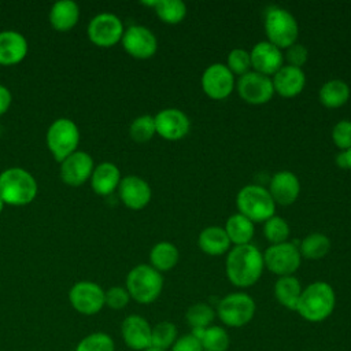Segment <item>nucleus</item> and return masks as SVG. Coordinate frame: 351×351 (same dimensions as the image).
Segmentation results:
<instances>
[{
	"instance_id": "obj_25",
	"label": "nucleus",
	"mask_w": 351,
	"mask_h": 351,
	"mask_svg": "<svg viewBox=\"0 0 351 351\" xmlns=\"http://www.w3.org/2000/svg\"><path fill=\"white\" fill-rule=\"evenodd\" d=\"M48 18L56 32H69L80 19V7L71 0H59L52 4Z\"/></svg>"
},
{
	"instance_id": "obj_4",
	"label": "nucleus",
	"mask_w": 351,
	"mask_h": 351,
	"mask_svg": "<svg viewBox=\"0 0 351 351\" xmlns=\"http://www.w3.org/2000/svg\"><path fill=\"white\" fill-rule=\"evenodd\" d=\"M125 288L134 302L151 304L163 291V276L151 265L141 263L128 273Z\"/></svg>"
},
{
	"instance_id": "obj_45",
	"label": "nucleus",
	"mask_w": 351,
	"mask_h": 351,
	"mask_svg": "<svg viewBox=\"0 0 351 351\" xmlns=\"http://www.w3.org/2000/svg\"><path fill=\"white\" fill-rule=\"evenodd\" d=\"M346 159H347V169L351 170V148L346 151Z\"/></svg>"
},
{
	"instance_id": "obj_9",
	"label": "nucleus",
	"mask_w": 351,
	"mask_h": 351,
	"mask_svg": "<svg viewBox=\"0 0 351 351\" xmlns=\"http://www.w3.org/2000/svg\"><path fill=\"white\" fill-rule=\"evenodd\" d=\"M262 254L265 267L277 277L293 276L302 263L299 247L291 241L269 245Z\"/></svg>"
},
{
	"instance_id": "obj_26",
	"label": "nucleus",
	"mask_w": 351,
	"mask_h": 351,
	"mask_svg": "<svg viewBox=\"0 0 351 351\" xmlns=\"http://www.w3.org/2000/svg\"><path fill=\"white\" fill-rule=\"evenodd\" d=\"M351 96L348 84L343 80L333 78L324 82L318 90V100L326 108L343 107Z\"/></svg>"
},
{
	"instance_id": "obj_6",
	"label": "nucleus",
	"mask_w": 351,
	"mask_h": 351,
	"mask_svg": "<svg viewBox=\"0 0 351 351\" xmlns=\"http://www.w3.org/2000/svg\"><path fill=\"white\" fill-rule=\"evenodd\" d=\"M237 213L243 214L254 223H263L276 214V203L267 188L259 184L244 185L236 196Z\"/></svg>"
},
{
	"instance_id": "obj_30",
	"label": "nucleus",
	"mask_w": 351,
	"mask_h": 351,
	"mask_svg": "<svg viewBox=\"0 0 351 351\" xmlns=\"http://www.w3.org/2000/svg\"><path fill=\"white\" fill-rule=\"evenodd\" d=\"M191 333L199 339L203 351H226L230 346L228 330L219 325H210L204 329H192Z\"/></svg>"
},
{
	"instance_id": "obj_2",
	"label": "nucleus",
	"mask_w": 351,
	"mask_h": 351,
	"mask_svg": "<svg viewBox=\"0 0 351 351\" xmlns=\"http://www.w3.org/2000/svg\"><path fill=\"white\" fill-rule=\"evenodd\" d=\"M336 307V293L326 281H314L303 288L296 313L307 322H322L332 315Z\"/></svg>"
},
{
	"instance_id": "obj_14",
	"label": "nucleus",
	"mask_w": 351,
	"mask_h": 351,
	"mask_svg": "<svg viewBox=\"0 0 351 351\" xmlns=\"http://www.w3.org/2000/svg\"><path fill=\"white\" fill-rule=\"evenodd\" d=\"M121 44L128 55L140 60L152 58L158 51L156 36L141 25H132L125 29Z\"/></svg>"
},
{
	"instance_id": "obj_1",
	"label": "nucleus",
	"mask_w": 351,
	"mask_h": 351,
	"mask_svg": "<svg viewBox=\"0 0 351 351\" xmlns=\"http://www.w3.org/2000/svg\"><path fill=\"white\" fill-rule=\"evenodd\" d=\"M265 269L263 254L256 245H233L225 259V274L232 285L250 288L262 277Z\"/></svg>"
},
{
	"instance_id": "obj_19",
	"label": "nucleus",
	"mask_w": 351,
	"mask_h": 351,
	"mask_svg": "<svg viewBox=\"0 0 351 351\" xmlns=\"http://www.w3.org/2000/svg\"><path fill=\"white\" fill-rule=\"evenodd\" d=\"M300 188V181L293 171L280 170L271 176L267 191L276 206H291L298 200Z\"/></svg>"
},
{
	"instance_id": "obj_17",
	"label": "nucleus",
	"mask_w": 351,
	"mask_h": 351,
	"mask_svg": "<svg viewBox=\"0 0 351 351\" xmlns=\"http://www.w3.org/2000/svg\"><path fill=\"white\" fill-rule=\"evenodd\" d=\"M251 70L273 77L284 66V53L267 40L256 43L251 51Z\"/></svg>"
},
{
	"instance_id": "obj_21",
	"label": "nucleus",
	"mask_w": 351,
	"mask_h": 351,
	"mask_svg": "<svg viewBox=\"0 0 351 351\" xmlns=\"http://www.w3.org/2000/svg\"><path fill=\"white\" fill-rule=\"evenodd\" d=\"M274 93L284 99H292L302 93L306 86V74L303 69L284 64L271 77Z\"/></svg>"
},
{
	"instance_id": "obj_43",
	"label": "nucleus",
	"mask_w": 351,
	"mask_h": 351,
	"mask_svg": "<svg viewBox=\"0 0 351 351\" xmlns=\"http://www.w3.org/2000/svg\"><path fill=\"white\" fill-rule=\"evenodd\" d=\"M11 101H12V95L10 89L0 84V117L8 111Z\"/></svg>"
},
{
	"instance_id": "obj_16",
	"label": "nucleus",
	"mask_w": 351,
	"mask_h": 351,
	"mask_svg": "<svg viewBox=\"0 0 351 351\" xmlns=\"http://www.w3.org/2000/svg\"><path fill=\"white\" fill-rule=\"evenodd\" d=\"M95 163L92 156L85 151H75L60 162V178L69 186H80L90 180Z\"/></svg>"
},
{
	"instance_id": "obj_18",
	"label": "nucleus",
	"mask_w": 351,
	"mask_h": 351,
	"mask_svg": "<svg viewBox=\"0 0 351 351\" xmlns=\"http://www.w3.org/2000/svg\"><path fill=\"white\" fill-rule=\"evenodd\" d=\"M117 191L121 202L128 208L134 211H138L147 207L152 197V191L149 184L144 178L134 174L122 177Z\"/></svg>"
},
{
	"instance_id": "obj_10",
	"label": "nucleus",
	"mask_w": 351,
	"mask_h": 351,
	"mask_svg": "<svg viewBox=\"0 0 351 351\" xmlns=\"http://www.w3.org/2000/svg\"><path fill=\"white\" fill-rule=\"evenodd\" d=\"M125 27L122 21L111 12H101L95 15L86 29L92 44L100 48H111L121 43Z\"/></svg>"
},
{
	"instance_id": "obj_13",
	"label": "nucleus",
	"mask_w": 351,
	"mask_h": 351,
	"mask_svg": "<svg viewBox=\"0 0 351 351\" xmlns=\"http://www.w3.org/2000/svg\"><path fill=\"white\" fill-rule=\"evenodd\" d=\"M71 307L82 315H95L104 307V289L93 281H78L69 291Z\"/></svg>"
},
{
	"instance_id": "obj_23",
	"label": "nucleus",
	"mask_w": 351,
	"mask_h": 351,
	"mask_svg": "<svg viewBox=\"0 0 351 351\" xmlns=\"http://www.w3.org/2000/svg\"><path fill=\"white\" fill-rule=\"evenodd\" d=\"M121 171L112 162H101L95 166L90 176V186L95 193L108 196L118 189L121 182Z\"/></svg>"
},
{
	"instance_id": "obj_7",
	"label": "nucleus",
	"mask_w": 351,
	"mask_h": 351,
	"mask_svg": "<svg viewBox=\"0 0 351 351\" xmlns=\"http://www.w3.org/2000/svg\"><path fill=\"white\" fill-rule=\"evenodd\" d=\"M256 311L255 300L247 292H232L225 295L217 304L215 314L228 328H243L248 325Z\"/></svg>"
},
{
	"instance_id": "obj_47",
	"label": "nucleus",
	"mask_w": 351,
	"mask_h": 351,
	"mask_svg": "<svg viewBox=\"0 0 351 351\" xmlns=\"http://www.w3.org/2000/svg\"><path fill=\"white\" fill-rule=\"evenodd\" d=\"M3 208H4V202H3V200H1V197H0V214H1Z\"/></svg>"
},
{
	"instance_id": "obj_28",
	"label": "nucleus",
	"mask_w": 351,
	"mask_h": 351,
	"mask_svg": "<svg viewBox=\"0 0 351 351\" xmlns=\"http://www.w3.org/2000/svg\"><path fill=\"white\" fill-rule=\"evenodd\" d=\"M302 284L295 276L278 277L274 282V298L285 308L295 311L299 298L302 295Z\"/></svg>"
},
{
	"instance_id": "obj_35",
	"label": "nucleus",
	"mask_w": 351,
	"mask_h": 351,
	"mask_svg": "<svg viewBox=\"0 0 351 351\" xmlns=\"http://www.w3.org/2000/svg\"><path fill=\"white\" fill-rule=\"evenodd\" d=\"M263 236L270 245L289 241L291 226L282 217L274 214L263 222Z\"/></svg>"
},
{
	"instance_id": "obj_29",
	"label": "nucleus",
	"mask_w": 351,
	"mask_h": 351,
	"mask_svg": "<svg viewBox=\"0 0 351 351\" xmlns=\"http://www.w3.org/2000/svg\"><path fill=\"white\" fill-rule=\"evenodd\" d=\"M180 261V251L176 244L170 241H158L149 251V265L159 273L169 271L177 266Z\"/></svg>"
},
{
	"instance_id": "obj_32",
	"label": "nucleus",
	"mask_w": 351,
	"mask_h": 351,
	"mask_svg": "<svg viewBox=\"0 0 351 351\" xmlns=\"http://www.w3.org/2000/svg\"><path fill=\"white\" fill-rule=\"evenodd\" d=\"M154 11L163 23L178 25L185 19L188 8L181 0H156Z\"/></svg>"
},
{
	"instance_id": "obj_41",
	"label": "nucleus",
	"mask_w": 351,
	"mask_h": 351,
	"mask_svg": "<svg viewBox=\"0 0 351 351\" xmlns=\"http://www.w3.org/2000/svg\"><path fill=\"white\" fill-rule=\"evenodd\" d=\"M307 59H308V49L300 43H295L293 45L285 49L284 60H287L289 66L302 69L306 64Z\"/></svg>"
},
{
	"instance_id": "obj_33",
	"label": "nucleus",
	"mask_w": 351,
	"mask_h": 351,
	"mask_svg": "<svg viewBox=\"0 0 351 351\" xmlns=\"http://www.w3.org/2000/svg\"><path fill=\"white\" fill-rule=\"evenodd\" d=\"M178 339V330L171 321H160L152 326L151 347L169 351Z\"/></svg>"
},
{
	"instance_id": "obj_44",
	"label": "nucleus",
	"mask_w": 351,
	"mask_h": 351,
	"mask_svg": "<svg viewBox=\"0 0 351 351\" xmlns=\"http://www.w3.org/2000/svg\"><path fill=\"white\" fill-rule=\"evenodd\" d=\"M336 165L340 167V169H347V159H346V151H340L337 155H336Z\"/></svg>"
},
{
	"instance_id": "obj_27",
	"label": "nucleus",
	"mask_w": 351,
	"mask_h": 351,
	"mask_svg": "<svg viewBox=\"0 0 351 351\" xmlns=\"http://www.w3.org/2000/svg\"><path fill=\"white\" fill-rule=\"evenodd\" d=\"M223 229L233 245L251 244L255 234V223L240 213L232 214L226 219Z\"/></svg>"
},
{
	"instance_id": "obj_40",
	"label": "nucleus",
	"mask_w": 351,
	"mask_h": 351,
	"mask_svg": "<svg viewBox=\"0 0 351 351\" xmlns=\"http://www.w3.org/2000/svg\"><path fill=\"white\" fill-rule=\"evenodd\" d=\"M130 302V295L125 287L114 285L104 291V306L112 310H122Z\"/></svg>"
},
{
	"instance_id": "obj_46",
	"label": "nucleus",
	"mask_w": 351,
	"mask_h": 351,
	"mask_svg": "<svg viewBox=\"0 0 351 351\" xmlns=\"http://www.w3.org/2000/svg\"><path fill=\"white\" fill-rule=\"evenodd\" d=\"M144 351H165V350H159V348H154V347H149V348H147V350H144Z\"/></svg>"
},
{
	"instance_id": "obj_37",
	"label": "nucleus",
	"mask_w": 351,
	"mask_h": 351,
	"mask_svg": "<svg viewBox=\"0 0 351 351\" xmlns=\"http://www.w3.org/2000/svg\"><path fill=\"white\" fill-rule=\"evenodd\" d=\"M75 351H115V344L110 335L93 332L80 340Z\"/></svg>"
},
{
	"instance_id": "obj_38",
	"label": "nucleus",
	"mask_w": 351,
	"mask_h": 351,
	"mask_svg": "<svg viewBox=\"0 0 351 351\" xmlns=\"http://www.w3.org/2000/svg\"><path fill=\"white\" fill-rule=\"evenodd\" d=\"M226 67L236 77H240L248 71H251V56L250 51L244 48H233L228 53Z\"/></svg>"
},
{
	"instance_id": "obj_39",
	"label": "nucleus",
	"mask_w": 351,
	"mask_h": 351,
	"mask_svg": "<svg viewBox=\"0 0 351 351\" xmlns=\"http://www.w3.org/2000/svg\"><path fill=\"white\" fill-rule=\"evenodd\" d=\"M332 141L340 151L351 148V121L340 119L332 128Z\"/></svg>"
},
{
	"instance_id": "obj_42",
	"label": "nucleus",
	"mask_w": 351,
	"mask_h": 351,
	"mask_svg": "<svg viewBox=\"0 0 351 351\" xmlns=\"http://www.w3.org/2000/svg\"><path fill=\"white\" fill-rule=\"evenodd\" d=\"M170 351H203V348L197 337L192 333H185L176 340Z\"/></svg>"
},
{
	"instance_id": "obj_11",
	"label": "nucleus",
	"mask_w": 351,
	"mask_h": 351,
	"mask_svg": "<svg viewBox=\"0 0 351 351\" xmlns=\"http://www.w3.org/2000/svg\"><path fill=\"white\" fill-rule=\"evenodd\" d=\"M236 90L243 101L252 106L266 104L274 96L271 77L259 74L252 70L237 77Z\"/></svg>"
},
{
	"instance_id": "obj_34",
	"label": "nucleus",
	"mask_w": 351,
	"mask_h": 351,
	"mask_svg": "<svg viewBox=\"0 0 351 351\" xmlns=\"http://www.w3.org/2000/svg\"><path fill=\"white\" fill-rule=\"evenodd\" d=\"M215 315V310L208 303L197 302L188 307L185 313V321L192 329H204L213 325Z\"/></svg>"
},
{
	"instance_id": "obj_5",
	"label": "nucleus",
	"mask_w": 351,
	"mask_h": 351,
	"mask_svg": "<svg viewBox=\"0 0 351 351\" xmlns=\"http://www.w3.org/2000/svg\"><path fill=\"white\" fill-rule=\"evenodd\" d=\"M263 27L267 41L281 51L298 43L299 23L296 18L282 7L273 5L266 10Z\"/></svg>"
},
{
	"instance_id": "obj_24",
	"label": "nucleus",
	"mask_w": 351,
	"mask_h": 351,
	"mask_svg": "<svg viewBox=\"0 0 351 351\" xmlns=\"http://www.w3.org/2000/svg\"><path fill=\"white\" fill-rule=\"evenodd\" d=\"M197 245L206 255L221 256L229 252L232 244L223 226L211 225L200 230L197 236Z\"/></svg>"
},
{
	"instance_id": "obj_15",
	"label": "nucleus",
	"mask_w": 351,
	"mask_h": 351,
	"mask_svg": "<svg viewBox=\"0 0 351 351\" xmlns=\"http://www.w3.org/2000/svg\"><path fill=\"white\" fill-rule=\"evenodd\" d=\"M156 134L167 141L184 138L191 130L189 117L178 108H163L154 115Z\"/></svg>"
},
{
	"instance_id": "obj_36",
	"label": "nucleus",
	"mask_w": 351,
	"mask_h": 351,
	"mask_svg": "<svg viewBox=\"0 0 351 351\" xmlns=\"http://www.w3.org/2000/svg\"><path fill=\"white\" fill-rule=\"evenodd\" d=\"M156 134L155 119L152 115L144 114L134 118L129 126V136L134 143H148Z\"/></svg>"
},
{
	"instance_id": "obj_8",
	"label": "nucleus",
	"mask_w": 351,
	"mask_h": 351,
	"mask_svg": "<svg viewBox=\"0 0 351 351\" xmlns=\"http://www.w3.org/2000/svg\"><path fill=\"white\" fill-rule=\"evenodd\" d=\"M45 141L53 159L60 163L78 148V126L70 118H58L49 125L45 134Z\"/></svg>"
},
{
	"instance_id": "obj_31",
	"label": "nucleus",
	"mask_w": 351,
	"mask_h": 351,
	"mask_svg": "<svg viewBox=\"0 0 351 351\" xmlns=\"http://www.w3.org/2000/svg\"><path fill=\"white\" fill-rule=\"evenodd\" d=\"M298 247L302 258L317 261V259H322L329 254L332 243L326 234L314 232L307 234Z\"/></svg>"
},
{
	"instance_id": "obj_22",
	"label": "nucleus",
	"mask_w": 351,
	"mask_h": 351,
	"mask_svg": "<svg viewBox=\"0 0 351 351\" xmlns=\"http://www.w3.org/2000/svg\"><path fill=\"white\" fill-rule=\"evenodd\" d=\"M29 51L25 36L16 30L0 32V64L14 66L22 62Z\"/></svg>"
},
{
	"instance_id": "obj_12",
	"label": "nucleus",
	"mask_w": 351,
	"mask_h": 351,
	"mask_svg": "<svg viewBox=\"0 0 351 351\" xmlns=\"http://www.w3.org/2000/svg\"><path fill=\"white\" fill-rule=\"evenodd\" d=\"M202 90L213 100L228 99L236 88V77L225 63H213L206 67L200 78Z\"/></svg>"
},
{
	"instance_id": "obj_20",
	"label": "nucleus",
	"mask_w": 351,
	"mask_h": 351,
	"mask_svg": "<svg viewBox=\"0 0 351 351\" xmlns=\"http://www.w3.org/2000/svg\"><path fill=\"white\" fill-rule=\"evenodd\" d=\"M151 330L149 322L138 314L125 317L121 324L122 339L133 351H144L151 347Z\"/></svg>"
},
{
	"instance_id": "obj_3",
	"label": "nucleus",
	"mask_w": 351,
	"mask_h": 351,
	"mask_svg": "<svg viewBox=\"0 0 351 351\" xmlns=\"http://www.w3.org/2000/svg\"><path fill=\"white\" fill-rule=\"evenodd\" d=\"M36 178L22 167H10L0 173V197L4 204L26 206L37 195Z\"/></svg>"
}]
</instances>
